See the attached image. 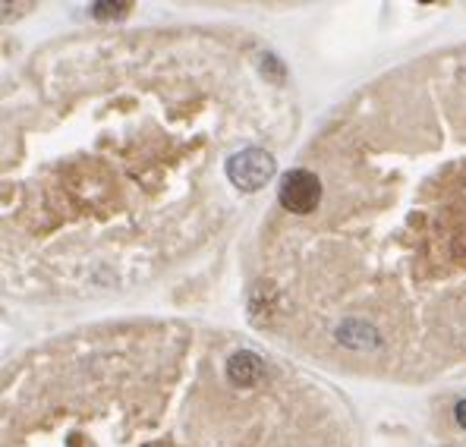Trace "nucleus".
Masks as SVG:
<instances>
[{"label": "nucleus", "instance_id": "nucleus-5", "mask_svg": "<svg viewBox=\"0 0 466 447\" xmlns=\"http://www.w3.org/2000/svg\"><path fill=\"white\" fill-rule=\"evenodd\" d=\"M454 416H457V425H461V429H466V401H461V403H457Z\"/></svg>", "mask_w": 466, "mask_h": 447}, {"label": "nucleus", "instance_id": "nucleus-3", "mask_svg": "<svg viewBox=\"0 0 466 447\" xmlns=\"http://www.w3.org/2000/svg\"><path fill=\"white\" fill-rule=\"evenodd\" d=\"M265 372V362L262 356L249 353V350H239L228 360V381L233 388H252V384L262 378Z\"/></svg>", "mask_w": 466, "mask_h": 447}, {"label": "nucleus", "instance_id": "nucleus-2", "mask_svg": "<svg viewBox=\"0 0 466 447\" xmlns=\"http://www.w3.org/2000/svg\"><path fill=\"white\" fill-rule=\"evenodd\" d=\"M278 202H280V208L290 211V215H299V218L312 215L321 202V180L312 170H303V168L287 170L278 183Z\"/></svg>", "mask_w": 466, "mask_h": 447}, {"label": "nucleus", "instance_id": "nucleus-1", "mask_svg": "<svg viewBox=\"0 0 466 447\" xmlns=\"http://www.w3.org/2000/svg\"><path fill=\"white\" fill-rule=\"evenodd\" d=\"M274 174H278V164L265 148H243L228 157V180L239 192H258Z\"/></svg>", "mask_w": 466, "mask_h": 447}, {"label": "nucleus", "instance_id": "nucleus-4", "mask_svg": "<svg viewBox=\"0 0 466 447\" xmlns=\"http://www.w3.org/2000/svg\"><path fill=\"white\" fill-rule=\"evenodd\" d=\"M133 10V4H92V13L98 19H120V16H127V13Z\"/></svg>", "mask_w": 466, "mask_h": 447}]
</instances>
